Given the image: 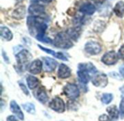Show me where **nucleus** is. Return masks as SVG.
<instances>
[{"label":"nucleus","instance_id":"obj_6","mask_svg":"<svg viewBox=\"0 0 124 121\" xmlns=\"http://www.w3.org/2000/svg\"><path fill=\"white\" fill-rule=\"evenodd\" d=\"M49 106L52 110H53L54 111H55L57 113H63L65 111V102L60 97L54 98L49 102Z\"/></svg>","mask_w":124,"mask_h":121},{"label":"nucleus","instance_id":"obj_23","mask_svg":"<svg viewBox=\"0 0 124 121\" xmlns=\"http://www.w3.org/2000/svg\"><path fill=\"white\" fill-rule=\"evenodd\" d=\"M114 12L115 14L119 17H122L124 16V1H118L115 7H114Z\"/></svg>","mask_w":124,"mask_h":121},{"label":"nucleus","instance_id":"obj_4","mask_svg":"<svg viewBox=\"0 0 124 121\" xmlns=\"http://www.w3.org/2000/svg\"><path fill=\"white\" fill-rule=\"evenodd\" d=\"M64 94L70 99H76L80 95V91L78 86L74 83H68L63 89Z\"/></svg>","mask_w":124,"mask_h":121},{"label":"nucleus","instance_id":"obj_25","mask_svg":"<svg viewBox=\"0 0 124 121\" xmlns=\"http://www.w3.org/2000/svg\"><path fill=\"white\" fill-rule=\"evenodd\" d=\"M23 107L27 113H28L30 114H34L36 112L35 106L33 105V104L31 103V102H27V103L23 104Z\"/></svg>","mask_w":124,"mask_h":121},{"label":"nucleus","instance_id":"obj_7","mask_svg":"<svg viewBox=\"0 0 124 121\" xmlns=\"http://www.w3.org/2000/svg\"><path fill=\"white\" fill-rule=\"evenodd\" d=\"M108 83L107 75L104 73H99L95 75L92 78V84L99 88H105Z\"/></svg>","mask_w":124,"mask_h":121},{"label":"nucleus","instance_id":"obj_20","mask_svg":"<svg viewBox=\"0 0 124 121\" xmlns=\"http://www.w3.org/2000/svg\"><path fill=\"white\" fill-rule=\"evenodd\" d=\"M26 81L28 83V86L29 87L30 89H36L39 84V79L33 76H28V77L26 78Z\"/></svg>","mask_w":124,"mask_h":121},{"label":"nucleus","instance_id":"obj_33","mask_svg":"<svg viewBox=\"0 0 124 121\" xmlns=\"http://www.w3.org/2000/svg\"><path fill=\"white\" fill-rule=\"evenodd\" d=\"M119 71H120V73H121V76L124 78V65H121V66L119 68Z\"/></svg>","mask_w":124,"mask_h":121},{"label":"nucleus","instance_id":"obj_30","mask_svg":"<svg viewBox=\"0 0 124 121\" xmlns=\"http://www.w3.org/2000/svg\"><path fill=\"white\" fill-rule=\"evenodd\" d=\"M99 121H114L113 118H111L110 116L107 115H102L99 118Z\"/></svg>","mask_w":124,"mask_h":121},{"label":"nucleus","instance_id":"obj_29","mask_svg":"<svg viewBox=\"0 0 124 121\" xmlns=\"http://www.w3.org/2000/svg\"><path fill=\"white\" fill-rule=\"evenodd\" d=\"M120 115L121 119L124 118V97L122 98L120 104Z\"/></svg>","mask_w":124,"mask_h":121},{"label":"nucleus","instance_id":"obj_17","mask_svg":"<svg viewBox=\"0 0 124 121\" xmlns=\"http://www.w3.org/2000/svg\"><path fill=\"white\" fill-rule=\"evenodd\" d=\"M89 74L90 73L86 70H78V71L77 73L78 81L83 84H87L90 80V75Z\"/></svg>","mask_w":124,"mask_h":121},{"label":"nucleus","instance_id":"obj_35","mask_svg":"<svg viewBox=\"0 0 124 121\" xmlns=\"http://www.w3.org/2000/svg\"><path fill=\"white\" fill-rule=\"evenodd\" d=\"M41 1H43V2H45V3H49V2H51L52 0H41Z\"/></svg>","mask_w":124,"mask_h":121},{"label":"nucleus","instance_id":"obj_11","mask_svg":"<svg viewBox=\"0 0 124 121\" xmlns=\"http://www.w3.org/2000/svg\"><path fill=\"white\" fill-rule=\"evenodd\" d=\"M71 75V71L70 68L65 65V64H60L58 68V71H57V76L60 78L62 79H65L68 78Z\"/></svg>","mask_w":124,"mask_h":121},{"label":"nucleus","instance_id":"obj_8","mask_svg":"<svg viewBox=\"0 0 124 121\" xmlns=\"http://www.w3.org/2000/svg\"><path fill=\"white\" fill-rule=\"evenodd\" d=\"M118 54L114 51H110L105 53L102 57V62L107 65H113L118 62Z\"/></svg>","mask_w":124,"mask_h":121},{"label":"nucleus","instance_id":"obj_5","mask_svg":"<svg viewBox=\"0 0 124 121\" xmlns=\"http://www.w3.org/2000/svg\"><path fill=\"white\" fill-rule=\"evenodd\" d=\"M85 51L91 55H97L102 51L101 45L96 41H89L85 44Z\"/></svg>","mask_w":124,"mask_h":121},{"label":"nucleus","instance_id":"obj_31","mask_svg":"<svg viewBox=\"0 0 124 121\" xmlns=\"http://www.w3.org/2000/svg\"><path fill=\"white\" fill-rule=\"evenodd\" d=\"M118 54V57H119L121 60H124V45H122V46H121V48L119 49Z\"/></svg>","mask_w":124,"mask_h":121},{"label":"nucleus","instance_id":"obj_36","mask_svg":"<svg viewBox=\"0 0 124 121\" xmlns=\"http://www.w3.org/2000/svg\"><path fill=\"white\" fill-rule=\"evenodd\" d=\"M94 1H96V2H102V1H103V0H94Z\"/></svg>","mask_w":124,"mask_h":121},{"label":"nucleus","instance_id":"obj_27","mask_svg":"<svg viewBox=\"0 0 124 121\" xmlns=\"http://www.w3.org/2000/svg\"><path fill=\"white\" fill-rule=\"evenodd\" d=\"M39 41L43 42V43H45V44H53V41L49 38V37L46 36L44 34H42V35H39L36 37Z\"/></svg>","mask_w":124,"mask_h":121},{"label":"nucleus","instance_id":"obj_22","mask_svg":"<svg viewBox=\"0 0 124 121\" xmlns=\"http://www.w3.org/2000/svg\"><path fill=\"white\" fill-rule=\"evenodd\" d=\"M106 110H107L108 113L109 114V116L111 118H113V120H117L118 118L120 111H118V110L116 105H112V106L108 107Z\"/></svg>","mask_w":124,"mask_h":121},{"label":"nucleus","instance_id":"obj_34","mask_svg":"<svg viewBox=\"0 0 124 121\" xmlns=\"http://www.w3.org/2000/svg\"><path fill=\"white\" fill-rule=\"evenodd\" d=\"M2 55H3V57H4V60H5V62H7V63L9 62V60H8V57H5V53H4V51H2Z\"/></svg>","mask_w":124,"mask_h":121},{"label":"nucleus","instance_id":"obj_10","mask_svg":"<svg viewBox=\"0 0 124 121\" xmlns=\"http://www.w3.org/2000/svg\"><path fill=\"white\" fill-rule=\"evenodd\" d=\"M44 61V69L46 72H52L54 70L57 65V62L54 60L50 57H44L43 58Z\"/></svg>","mask_w":124,"mask_h":121},{"label":"nucleus","instance_id":"obj_16","mask_svg":"<svg viewBox=\"0 0 124 121\" xmlns=\"http://www.w3.org/2000/svg\"><path fill=\"white\" fill-rule=\"evenodd\" d=\"M38 46H39L42 51L46 52L47 54H51V55H53V56L55 57L56 58H58V59H60V60H61L68 61V58H67L62 52H54V51H53V50H52V49H47V48H46V47H44V46H41V45H39V44L38 45Z\"/></svg>","mask_w":124,"mask_h":121},{"label":"nucleus","instance_id":"obj_14","mask_svg":"<svg viewBox=\"0 0 124 121\" xmlns=\"http://www.w3.org/2000/svg\"><path fill=\"white\" fill-rule=\"evenodd\" d=\"M10 110L20 121L24 120V114L21 111V109L19 107V105L14 100L11 101V102H10Z\"/></svg>","mask_w":124,"mask_h":121},{"label":"nucleus","instance_id":"obj_9","mask_svg":"<svg viewBox=\"0 0 124 121\" xmlns=\"http://www.w3.org/2000/svg\"><path fill=\"white\" fill-rule=\"evenodd\" d=\"M34 97L36 99L42 104H45L48 101V95L44 87H39L33 92Z\"/></svg>","mask_w":124,"mask_h":121},{"label":"nucleus","instance_id":"obj_32","mask_svg":"<svg viewBox=\"0 0 124 121\" xmlns=\"http://www.w3.org/2000/svg\"><path fill=\"white\" fill-rule=\"evenodd\" d=\"M7 121H18L17 119L15 117V116H12V115H9L7 117Z\"/></svg>","mask_w":124,"mask_h":121},{"label":"nucleus","instance_id":"obj_15","mask_svg":"<svg viewBox=\"0 0 124 121\" xmlns=\"http://www.w3.org/2000/svg\"><path fill=\"white\" fill-rule=\"evenodd\" d=\"M79 10L83 14H85L87 15H91L95 12L96 7L94 4H92L91 3H86V4H84L83 5L81 6Z\"/></svg>","mask_w":124,"mask_h":121},{"label":"nucleus","instance_id":"obj_13","mask_svg":"<svg viewBox=\"0 0 124 121\" xmlns=\"http://www.w3.org/2000/svg\"><path fill=\"white\" fill-rule=\"evenodd\" d=\"M42 62L39 60H36L33 61L28 67V71L34 75L39 74L42 69Z\"/></svg>","mask_w":124,"mask_h":121},{"label":"nucleus","instance_id":"obj_2","mask_svg":"<svg viewBox=\"0 0 124 121\" xmlns=\"http://www.w3.org/2000/svg\"><path fill=\"white\" fill-rule=\"evenodd\" d=\"M53 44L57 48L65 49H70L73 46V44L71 41L70 38L68 36L67 33H60L55 36L53 41Z\"/></svg>","mask_w":124,"mask_h":121},{"label":"nucleus","instance_id":"obj_26","mask_svg":"<svg viewBox=\"0 0 124 121\" xmlns=\"http://www.w3.org/2000/svg\"><path fill=\"white\" fill-rule=\"evenodd\" d=\"M113 99V96L112 94H109V93H106V94H104L102 97H101V101L103 104L105 105H108L110 104L112 100Z\"/></svg>","mask_w":124,"mask_h":121},{"label":"nucleus","instance_id":"obj_3","mask_svg":"<svg viewBox=\"0 0 124 121\" xmlns=\"http://www.w3.org/2000/svg\"><path fill=\"white\" fill-rule=\"evenodd\" d=\"M16 58H17V63L18 68H20V70L24 71V70H25L30 61L31 60L32 55L28 50L22 49L20 52H18Z\"/></svg>","mask_w":124,"mask_h":121},{"label":"nucleus","instance_id":"obj_1","mask_svg":"<svg viewBox=\"0 0 124 121\" xmlns=\"http://www.w3.org/2000/svg\"><path fill=\"white\" fill-rule=\"evenodd\" d=\"M27 24L30 33L36 37L39 35L45 33L47 25L43 19L39 16H30L27 19Z\"/></svg>","mask_w":124,"mask_h":121},{"label":"nucleus","instance_id":"obj_28","mask_svg":"<svg viewBox=\"0 0 124 121\" xmlns=\"http://www.w3.org/2000/svg\"><path fill=\"white\" fill-rule=\"evenodd\" d=\"M18 84H19V86H20V87L21 90L23 91V93H24L25 95H29V91H28V89L26 88L25 85L23 83H22L21 81H19V82H18Z\"/></svg>","mask_w":124,"mask_h":121},{"label":"nucleus","instance_id":"obj_12","mask_svg":"<svg viewBox=\"0 0 124 121\" xmlns=\"http://www.w3.org/2000/svg\"><path fill=\"white\" fill-rule=\"evenodd\" d=\"M45 8L42 5H39L37 4H31L28 8V12L33 16H40L41 15L44 14Z\"/></svg>","mask_w":124,"mask_h":121},{"label":"nucleus","instance_id":"obj_18","mask_svg":"<svg viewBox=\"0 0 124 121\" xmlns=\"http://www.w3.org/2000/svg\"><path fill=\"white\" fill-rule=\"evenodd\" d=\"M78 70H86L88 73H89L90 74H94L97 72V70L96 68V67L90 63H81L78 65Z\"/></svg>","mask_w":124,"mask_h":121},{"label":"nucleus","instance_id":"obj_21","mask_svg":"<svg viewBox=\"0 0 124 121\" xmlns=\"http://www.w3.org/2000/svg\"><path fill=\"white\" fill-rule=\"evenodd\" d=\"M0 32H1V36L5 39L6 41H10L12 40L13 36H12V33L11 32V30L4 26H1L0 28Z\"/></svg>","mask_w":124,"mask_h":121},{"label":"nucleus","instance_id":"obj_19","mask_svg":"<svg viewBox=\"0 0 124 121\" xmlns=\"http://www.w3.org/2000/svg\"><path fill=\"white\" fill-rule=\"evenodd\" d=\"M25 15V8L24 6H20L16 8L12 13V16L15 19H23Z\"/></svg>","mask_w":124,"mask_h":121},{"label":"nucleus","instance_id":"obj_24","mask_svg":"<svg viewBox=\"0 0 124 121\" xmlns=\"http://www.w3.org/2000/svg\"><path fill=\"white\" fill-rule=\"evenodd\" d=\"M68 36L73 39V40H77L78 38L79 37V35H80V32L78 29L76 28H70V29H68L67 33H66Z\"/></svg>","mask_w":124,"mask_h":121}]
</instances>
